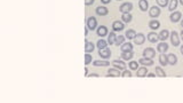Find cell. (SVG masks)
I'll use <instances>...</instances> for the list:
<instances>
[{"instance_id":"f1b7e54d","label":"cell","mask_w":183,"mask_h":103,"mask_svg":"<svg viewBox=\"0 0 183 103\" xmlns=\"http://www.w3.org/2000/svg\"><path fill=\"white\" fill-rule=\"evenodd\" d=\"M137 73H136V76L137 77H140V78H142V77H146V74H148V69H146V67H142V68H139L137 70Z\"/></svg>"},{"instance_id":"5bb4252c","label":"cell","mask_w":183,"mask_h":103,"mask_svg":"<svg viewBox=\"0 0 183 103\" xmlns=\"http://www.w3.org/2000/svg\"><path fill=\"white\" fill-rule=\"evenodd\" d=\"M133 40H134V44H135V45H143L144 41H146V35L143 33H137L136 37H135Z\"/></svg>"},{"instance_id":"603a6c76","label":"cell","mask_w":183,"mask_h":103,"mask_svg":"<svg viewBox=\"0 0 183 103\" xmlns=\"http://www.w3.org/2000/svg\"><path fill=\"white\" fill-rule=\"evenodd\" d=\"M159 63H160L162 67L168 65V57H167V55H166L165 53H162V54L159 55Z\"/></svg>"},{"instance_id":"ac0fdd59","label":"cell","mask_w":183,"mask_h":103,"mask_svg":"<svg viewBox=\"0 0 183 103\" xmlns=\"http://www.w3.org/2000/svg\"><path fill=\"white\" fill-rule=\"evenodd\" d=\"M93 65L94 67H108L110 65V62L108 60H95V61H93Z\"/></svg>"},{"instance_id":"8d00e7d4","label":"cell","mask_w":183,"mask_h":103,"mask_svg":"<svg viewBox=\"0 0 183 103\" xmlns=\"http://www.w3.org/2000/svg\"><path fill=\"white\" fill-rule=\"evenodd\" d=\"M121 77H124V78H130L132 77V72H130V70H127V69H125L124 71H123V73H121Z\"/></svg>"},{"instance_id":"d590c367","label":"cell","mask_w":183,"mask_h":103,"mask_svg":"<svg viewBox=\"0 0 183 103\" xmlns=\"http://www.w3.org/2000/svg\"><path fill=\"white\" fill-rule=\"evenodd\" d=\"M92 61H93L92 55H89V53H86V54H85V64H86V65L89 64V63H92Z\"/></svg>"},{"instance_id":"d4e9b609","label":"cell","mask_w":183,"mask_h":103,"mask_svg":"<svg viewBox=\"0 0 183 103\" xmlns=\"http://www.w3.org/2000/svg\"><path fill=\"white\" fill-rule=\"evenodd\" d=\"M179 6V0H169V3H168V10L172 13L174 12Z\"/></svg>"},{"instance_id":"4dcf8cb0","label":"cell","mask_w":183,"mask_h":103,"mask_svg":"<svg viewBox=\"0 0 183 103\" xmlns=\"http://www.w3.org/2000/svg\"><path fill=\"white\" fill-rule=\"evenodd\" d=\"M136 34L137 33L135 32V30H134V29H129V30L126 31V35H125V37L127 38L128 40H132V39H134V38L136 37Z\"/></svg>"},{"instance_id":"277c9868","label":"cell","mask_w":183,"mask_h":103,"mask_svg":"<svg viewBox=\"0 0 183 103\" xmlns=\"http://www.w3.org/2000/svg\"><path fill=\"white\" fill-rule=\"evenodd\" d=\"M133 9V3L132 2H124L120 5L119 7V12L121 14H125V13H130Z\"/></svg>"},{"instance_id":"ab89813d","label":"cell","mask_w":183,"mask_h":103,"mask_svg":"<svg viewBox=\"0 0 183 103\" xmlns=\"http://www.w3.org/2000/svg\"><path fill=\"white\" fill-rule=\"evenodd\" d=\"M101 2H102V3H104V5H108V3L111 2V0H101Z\"/></svg>"},{"instance_id":"52a82bcc","label":"cell","mask_w":183,"mask_h":103,"mask_svg":"<svg viewBox=\"0 0 183 103\" xmlns=\"http://www.w3.org/2000/svg\"><path fill=\"white\" fill-rule=\"evenodd\" d=\"M146 39H148L149 42L156 44V42L159 41V35H158V33H156L155 31H151V32H149V33L146 34Z\"/></svg>"},{"instance_id":"44dd1931","label":"cell","mask_w":183,"mask_h":103,"mask_svg":"<svg viewBox=\"0 0 183 103\" xmlns=\"http://www.w3.org/2000/svg\"><path fill=\"white\" fill-rule=\"evenodd\" d=\"M169 34L171 32L167 30V29H165V30H162L160 32H159V40H162V41H166L168 38H169Z\"/></svg>"},{"instance_id":"484cf974","label":"cell","mask_w":183,"mask_h":103,"mask_svg":"<svg viewBox=\"0 0 183 103\" xmlns=\"http://www.w3.org/2000/svg\"><path fill=\"white\" fill-rule=\"evenodd\" d=\"M95 47H96V45H94L92 41H87V42H85V52L86 53H93L94 49H95Z\"/></svg>"},{"instance_id":"d6986e66","label":"cell","mask_w":183,"mask_h":103,"mask_svg":"<svg viewBox=\"0 0 183 103\" xmlns=\"http://www.w3.org/2000/svg\"><path fill=\"white\" fill-rule=\"evenodd\" d=\"M167 57H168V64H169V65H176V64H177L179 60H177V56H176L175 54L171 53V54L167 55Z\"/></svg>"},{"instance_id":"3957f363","label":"cell","mask_w":183,"mask_h":103,"mask_svg":"<svg viewBox=\"0 0 183 103\" xmlns=\"http://www.w3.org/2000/svg\"><path fill=\"white\" fill-rule=\"evenodd\" d=\"M160 14H162V9L159 6H152L149 9V16L151 18H157Z\"/></svg>"},{"instance_id":"d6a6232c","label":"cell","mask_w":183,"mask_h":103,"mask_svg":"<svg viewBox=\"0 0 183 103\" xmlns=\"http://www.w3.org/2000/svg\"><path fill=\"white\" fill-rule=\"evenodd\" d=\"M139 64L140 63H137L136 61H129V63H128V67H129V70H132V71H136L137 69H139Z\"/></svg>"},{"instance_id":"ba28073f","label":"cell","mask_w":183,"mask_h":103,"mask_svg":"<svg viewBox=\"0 0 183 103\" xmlns=\"http://www.w3.org/2000/svg\"><path fill=\"white\" fill-rule=\"evenodd\" d=\"M112 65H113V68L118 69L120 71H124L126 69V64H125L124 60H113L112 61Z\"/></svg>"},{"instance_id":"8992f818","label":"cell","mask_w":183,"mask_h":103,"mask_svg":"<svg viewBox=\"0 0 183 103\" xmlns=\"http://www.w3.org/2000/svg\"><path fill=\"white\" fill-rule=\"evenodd\" d=\"M169 19H171L172 23H177V22H180V21L182 19V13L179 12V10L172 12V14H171V16H169Z\"/></svg>"},{"instance_id":"4fadbf2b","label":"cell","mask_w":183,"mask_h":103,"mask_svg":"<svg viewBox=\"0 0 183 103\" xmlns=\"http://www.w3.org/2000/svg\"><path fill=\"white\" fill-rule=\"evenodd\" d=\"M139 63L140 64H142V65H144V67H151V65H153L155 64V62H153V60L152 58H149V57H142V58H140L139 60Z\"/></svg>"},{"instance_id":"7a4b0ae2","label":"cell","mask_w":183,"mask_h":103,"mask_svg":"<svg viewBox=\"0 0 183 103\" xmlns=\"http://www.w3.org/2000/svg\"><path fill=\"white\" fill-rule=\"evenodd\" d=\"M86 25H87V28H88L89 30H92V31L96 30V29H97V25H98L97 19H96L94 16L88 17V18L86 19Z\"/></svg>"},{"instance_id":"7dc6e473","label":"cell","mask_w":183,"mask_h":103,"mask_svg":"<svg viewBox=\"0 0 183 103\" xmlns=\"http://www.w3.org/2000/svg\"><path fill=\"white\" fill-rule=\"evenodd\" d=\"M179 2H180V3H181V5L183 6V0H179Z\"/></svg>"},{"instance_id":"ee69618b","label":"cell","mask_w":183,"mask_h":103,"mask_svg":"<svg viewBox=\"0 0 183 103\" xmlns=\"http://www.w3.org/2000/svg\"><path fill=\"white\" fill-rule=\"evenodd\" d=\"M180 37H181V40L183 41V29H182V31H181V33H180Z\"/></svg>"},{"instance_id":"4316f807","label":"cell","mask_w":183,"mask_h":103,"mask_svg":"<svg viewBox=\"0 0 183 103\" xmlns=\"http://www.w3.org/2000/svg\"><path fill=\"white\" fill-rule=\"evenodd\" d=\"M133 45L130 42H124L120 46V52H133Z\"/></svg>"},{"instance_id":"74e56055","label":"cell","mask_w":183,"mask_h":103,"mask_svg":"<svg viewBox=\"0 0 183 103\" xmlns=\"http://www.w3.org/2000/svg\"><path fill=\"white\" fill-rule=\"evenodd\" d=\"M95 2V0H85V5L86 6H92Z\"/></svg>"},{"instance_id":"9a60e30c","label":"cell","mask_w":183,"mask_h":103,"mask_svg":"<svg viewBox=\"0 0 183 103\" xmlns=\"http://www.w3.org/2000/svg\"><path fill=\"white\" fill-rule=\"evenodd\" d=\"M168 48H169V46H168V44L166 42V41H162V42H159L158 44V46H157V52L158 53H166V52L168 51Z\"/></svg>"},{"instance_id":"5b68a950","label":"cell","mask_w":183,"mask_h":103,"mask_svg":"<svg viewBox=\"0 0 183 103\" xmlns=\"http://www.w3.org/2000/svg\"><path fill=\"white\" fill-rule=\"evenodd\" d=\"M124 29H125V23L123 21H114L112 23V31L119 32V31H123Z\"/></svg>"},{"instance_id":"bcb514c9","label":"cell","mask_w":183,"mask_h":103,"mask_svg":"<svg viewBox=\"0 0 183 103\" xmlns=\"http://www.w3.org/2000/svg\"><path fill=\"white\" fill-rule=\"evenodd\" d=\"M181 26H182V29H183V18L181 19Z\"/></svg>"},{"instance_id":"cb8c5ba5","label":"cell","mask_w":183,"mask_h":103,"mask_svg":"<svg viewBox=\"0 0 183 103\" xmlns=\"http://www.w3.org/2000/svg\"><path fill=\"white\" fill-rule=\"evenodd\" d=\"M139 7L142 12H146L149 10V2L148 0H139Z\"/></svg>"},{"instance_id":"83f0119b","label":"cell","mask_w":183,"mask_h":103,"mask_svg":"<svg viewBox=\"0 0 183 103\" xmlns=\"http://www.w3.org/2000/svg\"><path fill=\"white\" fill-rule=\"evenodd\" d=\"M116 38H117V34L114 31H111L109 34H108V44H109L110 46L111 45H114V42H116Z\"/></svg>"},{"instance_id":"60d3db41","label":"cell","mask_w":183,"mask_h":103,"mask_svg":"<svg viewBox=\"0 0 183 103\" xmlns=\"http://www.w3.org/2000/svg\"><path fill=\"white\" fill-rule=\"evenodd\" d=\"M88 31H89V29H88L87 25H86V28H85V35H86V37L88 35Z\"/></svg>"},{"instance_id":"e0dca14e","label":"cell","mask_w":183,"mask_h":103,"mask_svg":"<svg viewBox=\"0 0 183 103\" xmlns=\"http://www.w3.org/2000/svg\"><path fill=\"white\" fill-rule=\"evenodd\" d=\"M107 77H108V78H109V77H121L120 70H118V69H116V68H110L109 70H108Z\"/></svg>"},{"instance_id":"8fae6325","label":"cell","mask_w":183,"mask_h":103,"mask_svg":"<svg viewBox=\"0 0 183 103\" xmlns=\"http://www.w3.org/2000/svg\"><path fill=\"white\" fill-rule=\"evenodd\" d=\"M98 55L101 56V58H103V60H108L111 57V51H110V48H104V49H98Z\"/></svg>"},{"instance_id":"e575fe53","label":"cell","mask_w":183,"mask_h":103,"mask_svg":"<svg viewBox=\"0 0 183 103\" xmlns=\"http://www.w3.org/2000/svg\"><path fill=\"white\" fill-rule=\"evenodd\" d=\"M156 1L159 7H168V3H169V0H156Z\"/></svg>"},{"instance_id":"ffe728a7","label":"cell","mask_w":183,"mask_h":103,"mask_svg":"<svg viewBox=\"0 0 183 103\" xmlns=\"http://www.w3.org/2000/svg\"><path fill=\"white\" fill-rule=\"evenodd\" d=\"M133 56H134V52H121L120 54V57L124 61H130Z\"/></svg>"},{"instance_id":"b9f144b4","label":"cell","mask_w":183,"mask_h":103,"mask_svg":"<svg viewBox=\"0 0 183 103\" xmlns=\"http://www.w3.org/2000/svg\"><path fill=\"white\" fill-rule=\"evenodd\" d=\"M87 77H100V76H98V74H97V73H92V74H88V76H87Z\"/></svg>"},{"instance_id":"c3c4849f","label":"cell","mask_w":183,"mask_h":103,"mask_svg":"<svg viewBox=\"0 0 183 103\" xmlns=\"http://www.w3.org/2000/svg\"><path fill=\"white\" fill-rule=\"evenodd\" d=\"M117 1H121V0H117Z\"/></svg>"},{"instance_id":"6da1fadb","label":"cell","mask_w":183,"mask_h":103,"mask_svg":"<svg viewBox=\"0 0 183 103\" xmlns=\"http://www.w3.org/2000/svg\"><path fill=\"white\" fill-rule=\"evenodd\" d=\"M169 38H171V42L174 47H179L180 46V42H181V38H180V34L177 33L176 31H172L169 34Z\"/></svg>"},{"instance_id":"7bdbcfd3","label":"cell","mask_w":183,"mask_h":103,"mask_svg":"<svg viewBox=\"0 0 183 103\" xmlns=\"http://www.w3.org/2000/svg\"><path fill=\"white\" fill-rule=\"evenodd\" d=\"M85 76H86V77L88 76V69L87 68H85Z\"/></svg>"},{"instance_id":"2e32d148","label":"cell","mask_w":183,"mask_h":103,"mask_svg":"<svg viewBox=\"0 0 183 103\" xmlns=\"http://www.w3.org/2000/svg\"><path fill=\"white\" fill-rule=\"evenodd\" d=\"M143 56L144 57H149V58H153L156 56V51L152 47H148L143 51Z\"/></svg>"},{"instance_id":"9c48e42d","label":"cell","mask_w":183,"mask_h":103,"mask_svg":"<svg viewBox=\"0 0 183 103\" xmlns=\"http://www.w3.org/2000/svg\"><path fill=\"white\" fill-rule=\"evenodd\" d=\"M96 34L98 35V37H107L108 34H109V30H108V28L105 26V25H100V26H97V29H96Z\"/></svg>"},{"instance_id":"f6af8a7d","label":"cell","mask_w":183,"mask_h":103,"mask_svg":"<svg viewBox=\"0 0 183 103\" xmlns=\"http://www.w3.org/2000/svg\"><path fill=\"white\" fill-rule=\"evenodd\" d=\"M180 51H181V53H182V55H183V45L182 46H180Z\"/></svg>"},{"instance_id":"7c38bea8","label":"cell","mask_w":183,"mask_h":103,"mask_svg":"<svg viewBox=\"0 0 183 103\" xmlns=\"http://www.w3.org/2000/svg\"><path fill=\"white\" fill-rule=\"evenodd\" d=\"M149 28H150L151 30L156 31V30H158V29L160 28V22H159L158 19H156V18H152V19L149 21Z\"/></svg>"},{"instance_id":"f35d334b","label":"cell","mask_w":183,"mask_h":103,"mask_svg":"<svg viewBox=\"0 0 183 103\" xmlns=\"http://www.w3.org/2000/svg\"><path fill=\"white\" fill-rule=\"evenodd\" d=\"M146 77H149V78H153V77H156V73H151V72H148Z\"/></svg>"},{"instance_id":"30bf717a","label":"cell","mask_w":183,"mask_h":103,"mask_svg":"<svg viewBox=\"0 0 183 103\" xmlns=\"http://www.w3.org/2000/svg\"><path fill=\"white\" fill-rule=\"evenodd\" d=\"M95 12H96V15H98V16H107L109 14V9L105 6H98L95 9Z\"/></svg>"},{"instance_id":"f546056e","label":"cell","mask_w":183,"mask_h":103,"mask_svg":"<svg viewBox=\"0 0 183 103\" xmlns=\"http://www.w3.org/2000/svg\"><path fill=\"white\" fill-rule=\"evenodd\" d=\"M132 19H133V16H132L130 13H125V14L121 15V21H123L124 23H130Z\"/></svg>"},{"instance_id":"836d02e7","label":"cell","mask_w":183,"mask_h":103,"mask_svg":"<svg viewBox=\"0 0 183 103\" xmlns=\"http://www.w3.org/2000/svg\"><path fill=\"white\" fill-rule=\"evenodd\" d=\"M156 74H157L158 77H162V78H165V77L167 76L162 67H156Z\"/></svg>"},{"instance_id":"1f68e13d","label":"cell","mask_w":183,"mask_h":103,"mask_svg":"<svg viewBox=\"0 0 183 103\" xmlns=\"http://www.w3.org/2000/svg\"><path fill=\"white\" fill-rule=\"evenodd\" d=\"M125 39H126V37L125 35H117V38H116V42H114V45L116 46H121L124 42H125Z\"/></svg>"},{"instance_id":"7402d4cb","label":"cell","mask_w":183,"mask_h":103,"mask_svg":"<svg viewBox=\"0 0 183 103\" xmlns=\"http://www.w3.org/2000/svg\"><path fill=\"white\" fill-rule=\"evenodd\" d=\"M108 41L107 40H104V39H98L97 40V42H96V47L98 48V49H104V48H107L108 47Z\"/></svg>"}]
</instances>
